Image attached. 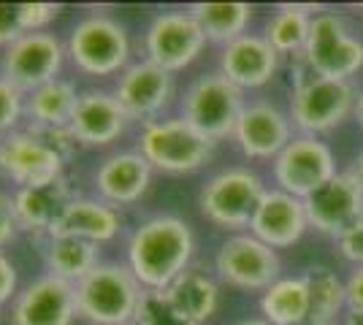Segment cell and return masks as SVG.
Masks as SVG:
<instances>
[{
  "label": "cell",
  "mask_w": 363,
  "mask_h": 325,
  "mask_svg": "<svg viewBox=\"0 0 363 325\" xmlns=\"http://www.w3.org/2000/svg\"><path fill=\"white\" fill-rule=\"evenodd\" d=\"M303 285L309 290V323L306 325H333L336 314L345 307V282L325 266L306 268L301 274Z\"/></svg>",
  "instance_id": "f546056e"
},
{
  "label": "cell",
  "mask_w": 363,
  "mask_h": 325,
  "mask_svg": "<svg viewBox=\"0 0 363 325\" xmlns=\"http://www.w3.org/2000/svg\"><path fill=\"white\" fill-rule=\"evenodd\" d=\"M79 93L71 81L65 79H55L44 87L33 90L25 98V117L30 120L33 127H55L62 130L71 122V114L76 108Z\"/></svg>",
  "instance_id": "484cf974"
},
{
  "label": "cell",
  "mask_w": 363,
  "mask_h": 325,
  "mask_svg": "<svg viewBox=\"0 0 363 325\" xmlns=\"http://www.w3.org/2000/svg\"><path fill=\"white\" fill-rule=\"evenodd\" d=\"M130 125L114 93L106 90H84L79 93L76 108L71 114L68 130L82 147H108L125 133Z\"/></svg>",
  "instance_id": "ac0fdd59"
},
{
  "label": "cell",
  "mask_w": 363,
  "mask_h": 325,
  "mask_svg": "<svg viewBox=\"0 0 363 325\" xmlns=\"http://www.w3.org/2000/svg\"><path fill=\"white\" fill-rule=\"evenodd\" d=\"M133 325H190V323H184L179 314L171 309V304H168L166 295L160 293V290H144Z\"/></svg>",
  "instance_id": "4dcf8cb0"
},
{
  "label": "cell",
  "mask_w": 363,
  "mask_h": 325,
  "mask_svg": "<svg viewBox=\"0 0 363 325\" xmlns=\"http://www.w3.org/2000/svg\"><path fill=\"white\" fill-rule=\"evenodd\" d=\"M71 201H74V193L65 176H57L46 185L19 187L14 193L19 231L30 233V236H49V231L57 225V219Z\"/></svg>",
  "instance_id": "44dd1931"
},
{
  "label": "cell",
  "mask_w": 363,
  "mask_h": 325,
  "mask_svg": "<svg viewBox=\"0 0 363 325\" xmlns=\"http://www.w3.org/2000/svg\"><path fill=\"white\" fill-rule=\"evenodd\" d=\"M279 68V55L263 35L247 33L220 52V74L239 90H255L269 84Z\"/></svg>",
  "instance_id": "ffe728a7"
},
{
  "label": "cell",
  "mask_w": 363,
  "mask_h": 325,
  "mask_svg": "<svg viewBox=\"0 0 363 325\" xmlns=\"http://www.w3.org/2000/svg\"><path fill=\"white\" fill-rule=\"evenodd\" d=\"M233 141L250 160H274L293 141V122L279 106L255 101L244 106L233 130Z\"/></svg>",
  "instance_id": "2e32d148"
},
{
  "label": "cell",
  "mask_w": 363,
  "mask_h": 325,
  "mask_svg": "<svg viewBox=\"0 0 363 325\" xmlns=\"http://www.w3.org/2000/svg\"><path fill=\"white\" fill-rule=\"evenodd\" d=\"M76 317L74 285L52 274L38 277L16 293L11 307V325H74Z\"/></svg>",
  "instance_id": "e0dca14e"
},
{
  "label": "cell",
  "mask_w": 363,
  "mask_h": 325,
  "mask_svg": "<svg viewBox=\"0 0 363 325\" xmlns=\"http://www.w3.org/2000/svg\"><path fill=\"white\" fill-rule=\"evenodd\" d=\"M25 35L22 25H19V8L11 3H0V47H11Z\"/></svg>",
  "instance_id": "e575fe53"
},
{
  "label": "cell",
  "mask_w": 363,
  "mask_h": 325,
  "mask_svg": "<svg viewBox=\"0 0 363 325\" xmlns=\"http://www.w3.org/2000/svg\"><path fill=\"white\" fill-rule=\"evenodd\" d=\"M301 60L303 68L315 76L350 81V76L363 68V41L350 30L342 14L320 11L312 16Z\"/></svg>",
  "instance_id": "277c9868"
},
{
  "label": "cell",
  "mask_w": 363,
  "mask_h": 325,
  "mask_svg": "<svg viewBox=\"0 0 363 325\" xmlns=\"http://www.w3.org/2000/svg\"><path fill=\"white\" fill-rule=\"evenodd\" d=\"M306 228H309V219H306L303 201L279 187L263 193L250 222V233L272 249L293 247L306 233Z\"/></svg>",
  "instance_id": "d6986e66"
},
{
  "label": "cell",
  "mask_w": 363,
  "mask_h": 325,
  "mask_svg": "<svg viewBox=\"0 0 363 325\" xmlns=\"http://www.w3.org/2000/svg\"><path fill=\"white\" fill-rule=\"evenodd\" d=\"M44 263L52 277L76 285L101 263V244L71 236H46Z\"/></svg>",
  "instance_id": "d4e9b609"
},
{
  "label": "cell",
  "mask_w": 363,
  "mask_h": 325,
  "mask_svg": "<svg viewBox=\"0 0 363 325\" xmlns=\"http://www.w3.org/2000/svg\"><path fill=\"white\" fill-rule=\"evenodd\" d=\"M309 309V290L301 277H279L260 295L263 320L272 325H306Z\"/></svg>",
  "instance_id": "4316f807"
},
{
  "label": "cell",
  "mask_w": 363,
  "mask_h": 325,
  "mask_svg": "<svg viewBox=\"0 0 363 325\" xmlns=\"http://www.w3.org/2000/svg\"><path fill=\"white\" fill-rule=\"evenodd\" d=\"M355 120L363 127V90L358 93V101H355Z\"/></svg>",
  "instance_id": "ab89813d"
},
{
  "label": "cell",
  "mask_w": 363,
  "mask_h": 325,
  "mask_svg": "<svg viewBox=\"0 0 363 325\" xmlns=\"http://www.w3.org/2000/svg\"><path fill=\"white\" fill-rule=\"evenodd\" d=\"M120 212L101 198H74L49 236H71L92 244H106L120 233Z\"/></svg>",
  "instance_id": "603a6c76"
},
{
  "label": "cell",
  "mask_w": 363,
  "mask_h": 325,
  "mask_svg": "<svg viewBox=\"0 0 363 325\" xmlns=\"http://www.w3.org/2000/svg\"><path fill=\"white\" fill-rule=\"evenodd\" d=\"M345 325H363V317H355V314H350L347 323H345Z\"/></svg>",
  "instance_id": "b9f144b4"
},
{
  "label": "cell",
  "mask_w": 363,
  "mask_h": 325,
  "mask_svg": "<svg viewBox=\"0 0 363 325\" xmlns=\"http://www.w3.org/2000/svg\"><path fill=\"white\" fill-rule=\"evenodd\" d=\"M65 160L68 157L33 125L11 130L0 141V173L19 187L46 185L62 176Z\"/></svg>",
  "instance_id": "9c48e42d"
},
{
  "label": "cell",
  "mask_w": 363,
  "mask_h": 325,
  "mask_svg": "<svg viewBox=\"0 0 363 325\" xmlns=\"http://www.w3.org/2000/svg\"><path fill=\"white\" fill-rule=\"evenodd\" d=\"M244 106V90L230 84L220 71L198 76L182 95V117L214 144L228 136L233 139Z\"/></svg>",
  "instance_id": "8992f818"
},
{
  "label": "cell",
  "mask_w": 363,
  "mask_h": 325,
  "mask_svg": "<svg viewBox=\"0 0 363 325\" xmlns=\"http://www.w3.org/2000/svg\"><path fill=\"white\" fill-rule=\"evenodd\" d=\"M19 8V25L25 33H44L49 22L60 14L57 3H16Z\"/></svg>",
  "instance_id": "d6a6232c"
},
{
  "label": "cell",
  "mask_w": 363,
  "mask_h": 325,
  "mask_svg": "<svg viewBox=\"0 0 363 325\" xmlns=\"http://www.w3.org/2000/svg\"><path fill=\"white\" fill-rule=\"evenodd\" d=\"M345 307L350 314L363 317V268H355L345 282Z\"/></svg>",
  "instance_id": "8d00e7d4"
},
{
  "label": "cell",
  "mask_w": 363,
  "mask_h": 325,
  "mask_svg": "<svg viewBox=\"0 0 363 325\" xmlns=\"http://www.w3.org/2000/svg\"><path fill=\"white\" fill-rule=\"evenodd\" d=\"M174 74L163 71L160 65L141 60L128 65L117 79L114 98L120 101L122 111L130 122H155L163 108H168L174 98Z\"/></svg>",
  "instance_id": "9a60e30c"
},
{
  "label": "cell",
  "mask_w": 363,
  "mask_h": 325,
  "mask_svg": "<svg viewBox=\"0 0 363 325\" xmlns=\"http://www.w3.org/2000/svg\"><path fill=\"white\" fill-rule=\"evenodd\" d=\"M303 209L309 228H315L323 236L339 239L363 219V185L350 171H339L309 198H303Z\"/></svg>",
  "instance_id": "5bb4252c"
},
{
  "label": "cell",
  "mask_w": 363,
  "mask_h": 325,
  "mask_svg": "<svg viewBox=\"0 0 363 325\" xmlns=\"http://www.w3.org/2000/svg\"><path fill=\"white\" fill-rule=\"evenodd\" d=\"M214 268L225 285L255 293V290H269L279 279L282 263H279L277 249L263 244L252 233H236L220 244Z\"/></svg>",
  "instance_id": "30bf717a"
},
{
  "label": "cell",
  "mask_w": 363,
  "mask_h": 325,
  "mask_svg": "<svg viewBox=\"0 0 363 325\" xmlns=\"http://www.w3.org/2000/svg\"><path fill=\"white\" fill-rule=\"evenodd\" d=\"M22 114H25V93L9 79L0 76V130L11 133Z\"/></svg>",
  "instance_id": "1f68e13d"
},
{
  "label": "cell",
  "mask_w": 363,
  "mask_h": 325,
  "mask_svg": "<svg viewBox=\"0 0 363 325\" xmlns=\"http://www.w3.org/2000/svg\"><path fill=\"white\" fill-rule=\"evenodd\" d=\"M19 236V222H16L14 195L0 193V249L9 247Z\"/></svg>",
  "instance_id": "d590c367"
},
{
  "label": "cell",
  "mask_w": 363,
  "mask_h": 325,
  "mask_svg": "<svg viewBox=\"0 0 363 325\" xmlns=\"http://www.w3.org/2000/svg\"><path fill=\"white\" fill-rule=\"evenodd\" d=\"M128 325H133V323H128Z\"/></svg>",
  "instance_id": "ee69618b"
},
{
  "label": "cell",
  "mask_w": 363,
  "mask_h": 325,
  "mask_svg": "<svg viewBox=\"0 0 363 325\" xmlns=\"http://www.w3.org/2000/svg\"><path fill=\"white\" fill-rule=\"evenodd\" d=\"M206 47V35L190 11H163L150 22L144 35L147 60L168 74L184 71Z\"/></svg>",
  "instance_id": "7c38bea8"
},
{
  "label": "cell",
  "mask_w": 363,
  "mask_h": 325,
  "mask_svg": "<svg viewBox=\"0 0 363 325\" xmlns=\"http://www.w3.org/2000/svg\"><path fill=\"white\" fill-rule=\"evenodd\" d=\"M65 47L52 33H25L3 52V79L30 95L49 81L60 79Z\"/></svg>",
  "instance_id": "4fadbf2b"
},
{
  "label": "cell",
  "mask_w": 363,
  "mask_h": 325,
  "mask_svg": "<svg viewBox=\"0 0 363 325\" xmlns=\"http://www.w3.org/2000/svg\"><path fill=\"white\" fill-rule=\"evenodd\" d=\"M196 255L193 228L174 215L150 217L128 239V268L144 290H166Z\"/></svg>",
  "instance_id": "6da1fadb"
},
{
  "label": "cell",
  "mask_w": 363,
  "mask_h": 325,
  "mask_svg": "<svg viewBox=\"0 0 363 325\" xmlns=\"http://www.w3.org/2000/svg\"><path fill=\"white\" fill-rule=\"evenodd\" d=\"M76 312L92 325H128L136 320L144 287L122 263H98L74 285Z\"/></svg>",
  "instance_id": "7a4b0ae2"
},
{
  "label": "cell",
  "mask_w": 363,
  "mask_h": 325,
  "mask_svg": "<svg viewBox=\"0 0 363 325\" xmlns=\"http://www.w3.org/2000/svg\"><path fill=\"white\" fill-rule=\"evenodd\" d=\"M350 173H352V176H355V179L363 185V149L355 155V160H352V169H350Z\"/></svg>",
  "instance_id": "f35d334b"
},
{
  "label": "cell",
  "mask_w": 363,
  "mask_h": 325,
  "mask_svg": "<svg viewBox=\"0 0 363 325\" xmlns=\"http://www.w3.org/2000/svg\"><path fill=\"white\" fill-rule=\"evenodd\" d=\"M312 6H279L266 22L263 38L272 44L277 55L301 57L312 28Z\"/></svg>",
  "instance_id": "f1b7e54d"
},
{
  "label": "cell",
  "mask_w": 363,
  "mask_h": 325,
  "mask_svg": "<svg viewBox=\"0 0 363 325\" xmlns=\"http://www.w3.org/2000/svg\"><path fill=\"white\" fill-rule=\"evenodd\" d=\"M336 157L331 147L318 136H293L288 147L274 157V182L296 198H309L315 190L333 179Z\"/></svg>",
  "instance_id": "8fae6325"
},
{
  "label": "cell",
  "mask_w": 363,
  "mask_h": 325,
  "mask_svg": "<svg viewBox=\"0 0 363 325\" xmlns=\"http://www.w3.org/2000/svg\"><path fill=\"white\" fill-rule=\"evenodd\" d=\"M3 136H6V133H3V130H0V141H3Z\"/></svg>",
  "instance_id": "7bdbcfd3"
},
{
  "label": "cell",
  "mask_w": 363,
  "mask_h": 325,
  "mask_svg": "<svg viewBox=\"0 0 363 325\" xmlns=\"http://www.w3.org/2000/svg\"><path fill=\"white\" fill-rule=\"evenodd\" d=\"M333 241H336V249L342 252L345 261H350L355 268H363V219L355 222L350 231H345Z\"/></svg>",
  "instance_id": "836d02e7"
},
{
  "label": "cell",
  "mask_w": 363,
  "mask_h": 325,
  "mask_svg": "<svg viewBox=\"0 0 363 325\" xmlns=\"http://www.w3.org/2000/svg\"><path fill=\"white\" fill-rule=\"evenodd\" d=\"M16 266L11 263V258L0 249V307L9 304L11 298H16Z\"/></svg>",
  "instance_id": "74e56055"
},
{
  "label": "cell",
  "mask_w": 363,
  "mask_h": 325,
  "mask_svg": "<svg viewBox=\"0 0 363 325\" xmlns=\"http://www.w3.org/2000/svg\"><path fill=\"white\" fill-rule=\"evenodd\" d=\"M236 325H272V323H266V320H242V323Z\"/></svg>",
  "instance_id": "60d3db41"
},
{
  "label": "cell",
  "mask_w": 363,
  "mask_h": 325,
  "mask_svg": "<svg viewBox=\"0 0 363 325\" xmlns=\"http://www.w3.org/2000/svg\"><path fill=\"white\" fill-rule=\"evenodd\" d=\"M355 101L358 93L350 81L323 79L306 71V76L296 79L288 117L301 136H320L345 122L350 111H355Z\"/></svg>",
  "instance_id": "5b68a950"
},
{
  "label": "cell",
  "mask_w": 363,
  "mask_h": 325,
  "mask_svg": "<svg viewBox=\"0 0 363 325\" xmlns=\"http://www.w3.org/2000/svg\"><path fill=\"white\" fill-rule=\"evenodd\" d=\"M171 304V309L179 314L184 323L203 325L220 307V287L212 277L201 274V271H184L177 277L166 290H160Z\"/></svg>",
  "instance_id": "cb8c5ba5"
},
{
  "label": "cell",
  "mask_w": 363,
  "mask_h": 325,
  "mask_svg": "<svg viewBox=\"0 0 363 325\" xmlns=\"http://www.w3.org/2000/svg\"><path fill=\"white\" fill-rule=\"evenodd\" d=\"M65 55L87 76H111L128 68L130 38L117 19L92 14L76 22L65 44Z\"/></svg>",
  "instance_id": "52a82bcc"
},
{
  "label": "cell",
  "mask_w": 363,
  "mask_h": 325,
  "mask_svg": "<svg viewBox=\"0 0 363 325\" xmlns=\"http://www.w3.org/2000/svg\"><path fill=\"white\" fill-rule=\"evenodd\" d=\"M198 19L206 41H214L220 47H228L230 41L247 35V25L252 19L250 3H193L187 8Z\"/></svg>",
  "instance_id": "83f0119b"
},
{
  "label": "cell",
  "mask_w": 363,
  "mask_h": 325,
  "mask_svg": "<svg viewBox=\"0 0 363 325\" xmlns=\"http://www.w3.org/2000/svg\"><path fill=\"white\" fill-rule=\"evenodd\" d=\"M266 193L263 179L250 169H225L214 173L198 195L201 215L223 231L250 228L257 203Z\"/></svg>",
  "instance_id": "ba28073f"
},
{
  "label": "cell",
  "mask_w": 363,
  "mask_h": 325,
  "mask_svg": "<svg viewBox=\"0 0 363 325\" xmlns=\"http://www.w3.org/2000/svg\"><path fill=\"white\" fill-rule=\"evenodd\" d=\"M152 166L138 152H114L95 171V190L111 206L136 203L152 182Z\"/></svg>",
  "instance_id": "7402d4cb"
},
{
  "label": "cell",
  "mask_w": 363,
  "mask_h": 325,
  "mask_svg": "<svg viewBox=\"0 0 363 325\" xmlns=\"http://www.w3.org/2000/svg\"><path fill=\"white\" fill-rule=\"evenodd\" d=\"M214 147L217 144L206 139L184 117L155 120L144 125L138 136V155L163 173H193L209 163Z\"/></svg>",
  "instance_id": "3957f363"
}]
</instances>
